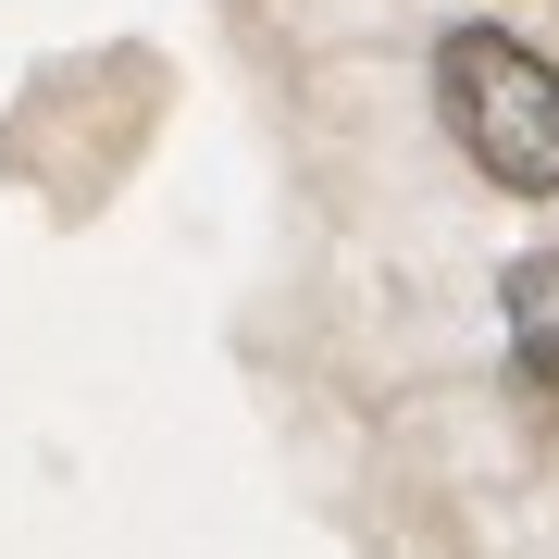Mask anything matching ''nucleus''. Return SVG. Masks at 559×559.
<instances>
[{"label":"nucleus","instance_id":"f257e3e1","mask_svg":"<svg viewBox=\"0 0 559 559\" xmlns=\"http://www.w3.org/2000/svg\"><path fill=\"white\" fill-rule=\"evenodd\" d=\"M436 100H448V138L473 150L485 187L559 200V62L547 50H522L510 25H460L436 50Z\"/></svg>","mask_w":559,"mask_h":559},{"label":"nucleus","instance_id":"f03ea898","mask_svg":"<svg viewBox=\"0 0 559 559\" xmlns=\"http://www.w3.org/2000/svg\"><path fill=\"white\" fill-rule=\"evenodd\" d=\"M498 311H510V360H522V385H535V399H559V261H510Z\"/></svg>","mask_w":559,"mask_h":559}]
</instances>
